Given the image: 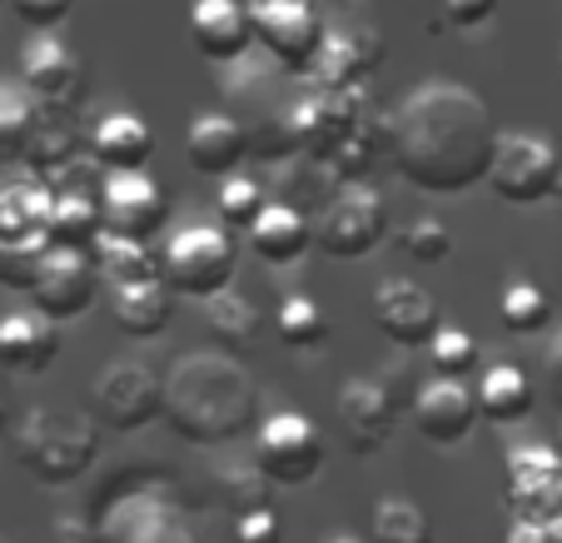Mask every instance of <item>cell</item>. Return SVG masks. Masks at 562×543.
Listing matches in <instances>:
<instances>
[{"instance_id":"cell-1","label":"cell","mask_w":562,"mask_h":543,"mask_svg":"<svg viewBox=\"0 0 562 543\" xmlns=\"http://www.w3.org/2000/svg\"><path fill=\"white\" fill-rule=\"evenodd\" d=\"M498 120L473 90L434 80L418 86L389 120V155L408 185L428 195H463L488 185L498 155Z\"/></svg>"},{"instance_id":"cell-2","label":"cell","mask_w":562,"mask_h":543,"mask_svg":"<svg viewBox=\"0 0 562 543\" xmlns=\"http://www.w3.org/2000/svg\"><path fill=\"white\" fill-rule=\"evenodd\" d=\"M259 405L255 379L229 354H184L165 379V424L190 444H229Z\"/></svg>"},{"instance_id":"cell-3","label":"cell","mask_w":562,"mask_h":543,"mask_svg":"<svg viewBox=\"0 0 562 543\" xmlns=\"http://www.w3.org/2000/svg\"><path fill=\"white\" fill-rule=\"evenodd\" d=\"M15 464L41 484H75L95 464V419L70 414L55 405H35L25 424L15 429Z\"/></svg>"},{"instance_id":"cell-4","label":"cell","mask_w":562,"mask_h":543,"mask_svg":"<svg viewBox=\"0 0 562 543\" xmlns=\"http://www.w3.org/2000/svg\"><path fill=\"white\" fill-rule=\"evenodd\" d=\"M90 414L105 429H115V434H135V429L165 419V379L139 359H110L95 374Z\"/></svg>"},{"instance_id":"cell-5","label":"cell","mask_w":562,"mask_h":543,"mask_svg":"<svg viewBox=\"0 0 562 543\" xmlns=\"http://www.w3.org/2000/svg\"><path fill=\"white\" fill-rule=\"evenodd\" d=\"M234 269H239V255H234V240L224 224H190L165 245V279L175 295L210 299L229 289Z\"/></svg>"},{"instance_id":"cell-6","label":"cell","mask_w":562,"mask_h":543,"mask_svg":"<svg viewBox=\"0 0 562 543\" xmlns=\"http://www.w3.org/2000/svg\"><path fill=\"white\" fill-rule=\"evenodd\" d=\"M389 240V210L369 185H339L314 224V245L329 259H369Z\"/></svg>"},{"instance_id":"cell-7","label":"cell","mask_w":562,"mask_h":543,"mask_svg":"<svg viewBox=\"0 0 562 543\" xmlns=\"http://www.w3.org/2000/svg\"><path fill=\"white\" fill-rule=\"evenodd\" d=\"M249 15H255V45L274 55L279 70L314 75L329 25L318 21L308 0H249Z\"/></svg>"},{"instance_id":"cell-8","label":"cell","mask_w":562,"mask_h":543,"mask_svg":"<svg viewBox=\"0 0 562 543\" xmlns=\"http://www.w3.org/2000/svg\"><path fill=\"white\" fill-rule=\"evenodd\" d=\"M558 170H562V155L548 140L532 135V130H513V135L498 140L488 190L498 195L503 204H542L558 190Z\"/></svg>"},{"instance_id":"cell-9","label":"cell","mask_w":562,"mask_h":543,"mask_svg":"<svg viewBox=\"0 0 562 543\" xmlns=\"http://www.w3.org/2000/svg\"><path fill=\"white\" fill-rule=\"evenodd\" d=\"M324 434L308 424L299 409H279V414L265 419L255 444V469L265 474L269 484H308L324 474Z\"/></svg>"},{"instance_id":"cell-10","label":"cell","mask_w":562,"mask_h":543,"mask_svg":"<svg viewBox=\"0 0 562 543\" xmlns=\"http://www.w3.org/2000/svg\"><path fill=\"white\" fill-rule=\"evenodd\" d=\"M363 96L359 90H344V86H318L308 96H299L289 106V120H294V140L314 165H329L334 149L353 135V125L363 120Z\"/></svg>"},{"instance_id":"cell-11","label":"cell","mask_w":562,"mask_h":543,"mask_svg":"<svg viewBox=\"0 0 562 543\" xmlns=\"http://www.w3.org/2000/svg\"><path fill=\"white\" fill-rule=\"evenodd\" d=\"M100 285H105V275H100V259L95 255L50 245V255H45V265H41V279H35V289H31V299H35V309H41V314H50L55 324H65V320H80V314H90V309H95Z\"/></svg>"},{"instance_id":"cell-12","label":"cell","mask_w":562,"mask_h":543,"mask_svg":"<svg viewBox=\"0 0 562 543\" xmlns=\"http://www.w3.org/2000/svg\"><path fill=\"white\" fill-rule=\"evenodd\" d=\"M508 503L518 519L562 529V454L558 448H513Z\"/></svg>"},{"instance_id":"cell-13","label":"cell","mask_w":562,"mask_h":543,"mask_svg":"<svg viewBox=\"0 0 562 543\" xmlns=\"http://www.w3.org/2000/svg\"><path fill=\"white\" fill-rule=\"evenodd\" d=\"M398 419H404V409L393 405L379 379H349L339 389V434L353 458L379 454L398 434Z\"/></svg>"},{"instance_id":"cell-14","label":"cell","mask_w":562,"mask_h":543,"mask_svg":"<svg viewBox=\"0 0 562 543\" xmlns=\"http://www.w3.org/2000/svg\"><path fill=\"white\" fill-rule=\"evenodd\" d=\"M373 324L398 350H428V340L443 330V309L414 279H383L379 295H373Z\"/></svg>"},{"instance_id":"cell-15","label":"cell","mask_w":562,"mask_h":543,"mask_svg":"<svg viewBox=\"0 0 562 543\" xmlns=\"http://www.w3.org/2000/svg\"><path fill=\"white\" fill-rule=\"evenodd\" d=\"M100 210H105V235L145 240V245L170 224V200H165V190H159L145 170L110 175Z\"/></svg>"},{"instance_id":"cell-16","label":"cell","mask_w":562,"mask_h":543,"mask_svg":"<svg viewBox=\"0 0 562 543\" xmlns=\"http://www.w3.org/2000/svg\"><path fill=\"white\" fill-rule=\"evenodd\" d=\"M21 80L41 96V106L50 110V115H70V110L86 100V70H80V60H75L50 31H41L25 45Z\"/></svg>"},{"instance_id":"cell-17","label":"cell","mask_w":562,"mask_h":543,"mask_svg":"<svg viewBox=\"0 0 562 543\" xmlns=\"http://www.w3.org/2000/svg\"><path fill=\"white\" fill-rule=\"evenodd\" d=\"M190 41L204 60L229 65L255 45V15L245 0H194L190 5Z\"/></svg>"},{"instance_id":"cell-18","label":"cell","mask_w":562,"mask_h":543,"mask_svg":"<svg viewBox=\"0 0 562 543\" xmlns=\"http://www.w3.org/2000/svg\"><path fill=\"white\" fill-rule=\"evenodd\" d=\"M477 419H483L477 414V395H468L463 379H443V374H438L414 399V424L428 444H463Z\"/></svg>"},{"instance_id":"cell-19","label":"cell","mask_w":562,"mask_h":543,"mask_svg":"<svg viewBox=\"0 0 562 543\" xmlns=\"http://www.w3.org/2000/svg\"><path fill=\"white\" fill-rule=\"evenodd\" d=\"M383 65V35L373 25H339V31L324 35V51H318L314 80L318 86H344L359 90L373 70Z\"/></svg>"},{"instance_id":"cell-20","label":"cell","mask_w":562,"mask_h":543,"mask_svg":"<svg viewBox=\"0 0 562 543\" xmlns=\"http://www.w3.org/2000/svg\"><path fill=\"white\" fill-rule=\"evenodd\" d=\"M60 359V330L41 309L0 314V364L11 374H45Z\"/></svg>"},{"instance_id":"cell-21","label":"cell","mask_w":562,"mask_h":543,"mask_svg":"<svg viewBox=\"0 0 562 543\" xmlns=\"http://www.w3.org/2000/svg\"><path fill=\"white\" fill-rule=\"evenodd\" d=\"M249 255H259L265 265H294L308 245H314V224L294 200H269L265 214L245 230Z\"/></svg>"},{"instance_id":"cell-22","label":"cell","mask_w":562,"mask_h":543,"mask_svg":"<svg viewBox=\"0 0 562 543\" xmlns=\"http://www.w3.org/2000/svg\"><path fill=\"white\" fill-rule=\"evenodd\" d=\"M249 155V130L234 115H194L184 130V160L200 175H234Z\"/></svg>"},{"instance_id":"cell-23","label":"cell","mask_w":562,"mask_h":543,"mask_svg":"<svg viewBox=\"0 0 562 543\" xmlns=\"http://www.w3.org/2000/svg\"><path fill=\"white\" fill-rule=\"evenodd\" d=\"M149 155H155V135H149V125L139 115H130V110L100 115L95 130H90V160L110 175L145 170Z\"/></svg>"},{"instance_id":"cell-24","label":"cell","mask_w":562,"mask_h":543,"mask_svg":"<svg viewBox=\"0 0 562 543\" xmlns=\"http://www.w3.org/2000/svg\"><path fill=\"white\" fill-rule=\"evenodd\" d=\"M110 314L125 334L135 340H155L175 314V289L170 279H139V285H115V299H110Z\"/></svg>"},{"instance_id":"cell-25","label":"cell","mask_w":562,"mask_h":543,"mask_svg":"<svg viewBox=\"0 0 562 543\" xmlns=\"http://www.w3.org/2000/svg\"><path fill=\"white\" fill-rule=\"evenodd\" d=\"M50 204H55V190L45 185V175L5 180L0 185V240H45Z\"/></svg>"},{"instance_id":"cell-26","label":"cell","mask_w":562,"mask_h":543,"mask_svg":"<svg viewBox=\"0 0 562 543\" xmlns=\"http://www.w3.org/2000/svg\"><path fill=\"white\" fill-rule=\"evenodd\" d=\"M532 405H538V389L532 379L518 369V364H493L477 384V414L498 429H513L522 419H532Z\"/></svg>"},{"instance_id":"cell-27","label":"cell","mask_w":562,"mask_h":543,"mask_svg":"<svg viewBox=\"0 0 562 543\" xmlns=\"http://www.w3.org/2000/svg\"><path fill=\"white\" fill-rule=\"evenodd\" d=\"M100 235H105V210H100V200H90L86 190H75V185H65V190H55V204H50V224H45V240L60 250H95Z\"/></svg>"},{"instance_id":"cell-28","label":"cell","mask_w":562,"mask_h":543,"mask_svg":"<svg viewBox=\"0 0 562 543\" xmlns=\"http://www.w3.org/2000/svg\"><path fill=\"white\" fill-rule=\"evenodd\" d=\"M389 149V120H379L373 110H363V120L353 125V135L334 149V160L324 165L334 185H363L369 170L379 165V155Z\"/></svg>"},{"instance_id":"cell-29","label":"cell","mask_w":562,"mask_h":543,"mask_svg":"<svg viewBox=\"0 0 562 543\" xmlns=\"http://www.w3.org/2000/svg\"><path fill=\"white\" fill-rule=\"evenodd\" d=\"M50 110L41 106L31 86H0V160H21L25 145L35 140V130L45 125Z\"/></svg>"},{"instance_id":"cell-30","label":"cell","mask_w":562,"mask_h":543,"mask_svg":"<svg viewBox=\"0 0 562 543\" xmlns=\"http://www.w3.org/2000/svg\"><path fill=\"white\" fill-rule=\"evenodd\" d=\"M100 259V275L110 285H139V279H159L165 275V255L145 245V240H125V235H100V245L90 250Z\"/></svg>"},{"instance_id":"cell-31","label":"cell","mask_w":562,"mask_h":543,"mask_svg":"<svg viewBox=\"0 0 562 543\" xmlns=\"http://www.w3.org/2000/svg\"><path fill=\"white\" fill-rule=\"evenodd\" d=\"M204 309V324L210 334L224 344V350H255L259 344V314L245 295H234V289H220V295L200 299Z\"/></svg>"},{"instance_id":"cell-32","label":"cell","mask_w":562,"mask_h":543,"mask_svg":"<svg viewBox=\"0 0 562 543\" xmlns=\"http://www.w3.org/2000/svg\"><path fill=\"white\" fill-rule=\"evenodd\" d=\"M369 543H434V523H428V513L418 509L414 499L389 494V499H379V509H373Z\"/></svg>"},{"instance_id":"cell-33","label":"cell","mask_w":562,"mask_h":543,"mask_svg":"<svg viewBox=\"0 0 562 543\" xmlns=\"http://www.w3.org/2000/svg\"><path fill=\"white\" fill-rule=\"evenodd\" d=\"M75 155H80V135H75L70 125H65L60 115H45V125L35 130V140L25 145V155H21V165L31 175H65L75 165Z\"/></svg>"},{"instance_id":"cell-34","label":"cell","mask_w":562,"mask_h":543,"mask_svg":"<svg viewBox=\"0 0 562 543\" xmlns=\"http://www.w3.org/2000/svg\"><path fill=\"white\" fill-rule=\"evenodd\" d=\"M498 324L508 334H538L552 324V299L542 285H532V279H513L508 289H503L498 299Z\"/></svg>"},{"instance_id":"cell-35","label":"cell","mask_w":562,"mask_h":543,"mask_svg":"<svg viewBox=\"0 0 562 543\" xmlns=\"http://www.w3.org/2000/svg\"><path fill=\"white\" fill-rule=\"evenodd\" d=\"M274 324H279V340H284L289 350H324V344H329V330H334L329 314H324L308 295H289L284 304H279Z\"/></svg>"},{"instance_id":"cell-36","label":"cell","mask_w":562,"mask_h":543,"mask_svg":"<svg viewBox=\"0 0 562 543\" xmlns=\"http://www.w3.org/2000/svg\"><path fill=\"white\" fill-rule=\"evenodd\" d=\"M45 255H50V240H0V285L31 295Z\"/></svg>"},{"instance_id":"cell-37","label":"cell","mask_w":562,"mask_h":543,"mask_svg":"<svg viewBox=\"0 0 562 543\" xmlns=\"http://www.w3.org/2000/svg\"><path fill=\"white\" fill-rule=\"evenodd\" d=\"M265 190H259V180H249V175H229L220 190V224L224 230H239L245 235L249 224L265 214Z\"/></svg>"},{"instance_id":"cell-38","label":"cell","mask_w":562,"mask_h":543,"mask_svg":"<svg viewBox=\"0 0 562 543\" xmlns=\"http://www.w3.org/2000/svg\"><path fill=\"white\" fill-rule=\"evenodd\" d=\"M398 245H404L408 259H418V265H443L448 255H453V230H448L438 214H424V220H414L398 235Z\"/></svg>"},{"instance_id":"cell-39","label":"cell","mask_w":562,"mask_h":543,"mask_svg":"<svg viewBox=\"0 0 562 543\" xmlns=\"http://www.w3.org/2000/svg\"><path fill=\"white\" fill-rule=\"evenodd\" d=\"M428 364H434V374H443V379H458V374H468L477 364L473 334H463L458 324H443V330L428 340Z\"/></svg>"},{"instance_id":"cell-40","label":"cell","mask_w":562,"mask_h":543,"mask_svg":"<svg viewBox=\"0 0 562 543\" xmlns=\"http://www.w3.org/2000/svg\"><path fill=\"white\" fill-rule=\"evenodd\" d=\"M279 533L284 529H279V513L269 503L234 513V543H279Z\"/></svg>"},{"instance_id":"cell-41","label":"cell","mask_w":562,"mask_h":543,"mask_svg":"<svg viewBox=\"0 0 562 543\" xmlns=\"http://www.w3.org/2000/svg\"><path fill=\"white\" fill-rule=\"evenodd\" d=\"M498 15V0H443V25L453 31H477Z\"/></svg>"},{"instance_id":"cell-42","label":"cell","mask_w":562,"mask_h":543,"mask_svg":"<svg viewBox=\"0 0 562 543\" xmlns=\"http://www.w3.org/2000/svg\"><path fill=\"white\" fill-rule=\"evenodd\" d=\"M75 0H11V11L21 15L31 31H55V25L70 15Z\"/></svg>"},{"instance_id":"cell-43","label":"cell","mask_w":562,"mask_h":543,"mask_svg":"<svg viewBox=\"0 0 562 543\" xmlns=\"http://www.w3.org/2000/svg\"><path fill=\"white\" fill-rule=\"evenodd\" d=\"M389 374V379H379L383 389H389V399L398 409H404V414H414V399H418V389H414V379H408V369H398V364H393V369H383Z\"/></svg>"},{"instance_id":"cell-44","label":"cell","mask_w":562,"mask_h":543,"mask_svg":"<svg viewBox=\"0 0 562 543\" xmlns=\"http://www.w3.org/2000/svg\"><path fill=\"white\" fill-rule=\"evenodd\" d=\"M542 379H548V395L562 405V330L552 334V344L542 350Z\"/></svg>"},{"instance_id":"cell-45","label":"cell","mask_w":562,"mask_h":543,"mask_svg":"<svg viewBox=\"0 0 562 543\" xmlns=\"http://www.w3.org/2000/svg\"><path fill=\"white\" fill-rule=\"evenodd\" d=\"M5 434H11V419H5V399H0V444H5Z\"/></svg>"},{"instance_id":"cell-46","label":"cell","mask_w":562,"mask_h":543,"mask_svg":"<svg viewBox=\"0 0 562 543\" xmlns=\"http://www.w3.org/2000/svg\"><path fill=\"white\" fill-rule=\"evenodd\" d=\"M324 543H363V539H353V533H334V539H324Z\"/></svg>"},{"instance_id":"cell-47","label":"cell","mask_w":562,"mask_h":543,"mask_svg":"<svg viewBox=\"0 0 562 543\" xmlns=\"http://www.w3.org/2000/svg\"><path fill=\"white\" fill-rule=\"evenodd\" d=\"M552 200H558V204H562V170H558V190H552Z\"/></svg>"},{"instance_id":"cell-48","label":"cell","mask_w":562,"mask_h":543,"mask_svg":"<svg viewBox=\"0 0 562 543\" xmlns=\"http://www.w3.org/2000/svg\"><path fill=\"white\" fill-rule=\"evenodd\" d=\"M324 5H349V0H324Z\"/></svg>"},{"instance_id":"cell-49","label":"cell","mask_w":562,"mask_h":543,"mask_svg":"<svg viewBox=\"0 0 562 543\" xmlns=\"http://www.w3.org/2000/svg\"><path fill=\"white\" fill-rule=\"evenodd\" d=\"M558 454H562V429H558Z\"/></svg>"},{"instance_id":"cell-50","label":"cell","mask_w":562,"mask_h":543,"mask_svg":"<svg viewBox=\"0 0 562 543\" xmlns=\"http://www.w3.org/2000/svg\"><path fill=\"white\" fill-rule=\"evenodd\" d=\"M0 5H11V0H0Z\"/></svg>"}]
</instances>
